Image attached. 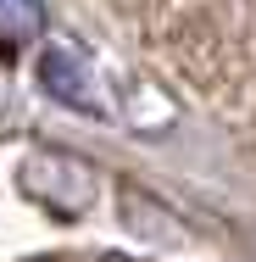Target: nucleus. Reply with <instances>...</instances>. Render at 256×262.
Here are the masks:
<instances>
[{"instance_id":"nucleus-5","label":"nucleus","mask_w":256,"mask_h":262,"mask_svg":"<svg viewBox=\"0 0 256 262\" xmlns=\"http://www.w3.org/2000/svg\"><path fill=\"white\" fill-rule=\"evenodd\" d=\"M39 262H61V257H39Z\"/></svg>"},{"instance_id":"nucleus-2","label":"nucleus","mask_w":256,"mask_h":262,"mask_svg":"<svg viewBox=\"0 0 256 262\" xmlns=\"http://www.w3.org/2000/svg\"><path fill=\"white\" fill-rule=\"evenodd\" d=\"M39 84H45L61 106H73V112H101L95 78H89L84 56L73 51V45H51V51L39 56Z\"/></svg>"},{"instance_id":"nucleus-3","label":"nucleus","mask_w":256,"mask_h":262,"mask_svg":"<svg viewBox=\"0 0 256 262\" xmlns=\"http://www.w3.org/2000/svg\"><path fill=\"white\" fill-rule=\"evenodd\" d=\"M39 34H45L39 0H0V45H34Z\"/></svg>"},{"instance_id":"nucleus-4","label":"nucleus","mask_w":256,"mask_h":262,"mask_svg":"<svg viewBox=\"0 0 256 262\" xmlns=\"http://www.w3.org/2000/svg\"><path fill=\"white\" fill-rule=\"evenodd\" d=\"M101 262H128V257H101Z\"/></svg>"},{"instance_id":"nucleus-1","label":"nucleus","mask_w":256,"mask_h":262,"mask_svg":"<svg viewBox=\"0 0 256 262\" xmlns=\"http://www.w3.org/2000/svg\"><path fill=\"white\" fill-rule=\"evenodd\" d=\"M22 190L61 217H78L95 207V173L67 151H34L22 162Z\"/></svg>"}]
</instances>
